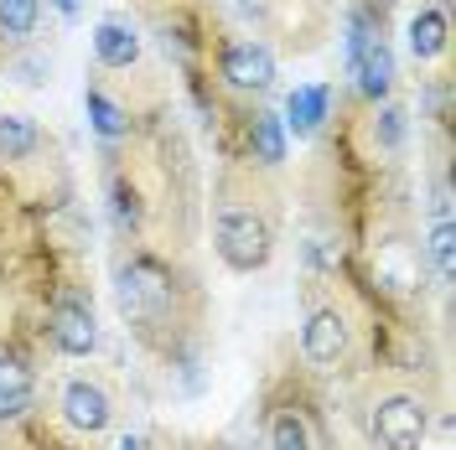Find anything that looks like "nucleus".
Segmentation results:
<instances>
[{
  "mask_svg": "<svg viewBox=\"0 0 456 450\" xmlns=\"http://www.w3.org/2000/svg\"><path fill=\"white\" fill-rule=\"evenodd\" d=\"M114 301H119V316H125V326L135 332L141 347L161 352L167 363L192 358L198 326H202V290L171 253H156V249L119 253Z\"/></svg>",
  "mask_w": 456,
  "mask_h": 450,
  "instance_id": "1",
  "label": "nucleus"
},
{
  "mask_svg": "<svg viewBox=\"0 0 456 450\" xmlns=\"http://www.w3.org/2000/svg\"><path fill=\"white\" fill-rule=\"evenodd\" d=\"M265 171H224L218 197H213V253L224 259L233 275H259L275 244H281V207L259 187Z\"/></svg>",
  "mask_w": 456,
  "mask_h": 450,
  "instance_id": "2",
  "label": "nucleus"
},
{
  "mask_svg": "<svg viewBox=\"0 0 456 450\" xmlns=\"http://www.w3.org/2000/svg\"><path fill=\"white\" fill-rule=\"evenodd\" d=\"M358 316L342 306L338 295L332 301H306V321H301V358L316 367V373H338V367H353L358 358Z\"/></svg>",
  "mask_w": 456,
  "mask_h": 450,
  "instance_id": "3",
  "label": "nucleus"
},
{
  "mask_svg": "<svg viewBox=\"0 0 456 450\" xmlns=\"http://www.w3.org/2000/svg\"><path fill=\"white\" fill-rule=\"evenodd\" d=\"M369 435L379 450H426L430 404L410 389H389L369 404Z\"/></svg>",
  "mask_w": 456,
  "mask_h": 450,
  "instance_id": "4",
  "label": "nucleus"
},
{
  "mask_svg": "<svg viewBox=\"0 0 456 450\" xmlns=\"http://www.w3.org/2000/svg\"><path fill=\"white\" fill-rule=\"evenodd\" d=\"M213 68H218V84L228 93H239V99H259V93H270L275 78H281L275 47L265 36H228V42H218Z\"/></svg>",
  "mask_w": 456,
  "mask_h": 450,
  "instance_id": "5",
  "label": "nucleus"
},
{
  "mask_svg": "<svg viewBox=\"0 0 456 450\" xmlns=\"http://www.w3.org/2000/svg\"><path fill=\"white\" fill-rule=\"evenodd\" d=\"M42 332L53 342L57 358H94L99 352V321H94V301L73 285H57V295L47 301Z\"/></svg>",
  "mask_w": 456,
  "mask_h": 450,
  "instance_id": "6",
  "label": "nucleus"
},
{
  "mask_svg": "<svg viewBox=\"0 0 456 450\" xmlns=\"http://www.w3.org/2000/svg\"><path fill=\"white\" fill-rule=\"evenodd\" d=\"M57 414H62V424H68L73 435L99 440V435L114 424V394L99 383V378L78 373V378L62 383V394H57Z\"/></svg>",
  "mask_w": 456,
  "mask_h": 450,
  "instance_id": "7",
  "label": "nucleus"
},
{
  "mask_svg": "<svg viewBox=\"0 0 456 450\" xmlns=\"http://www.w3.org/2000/svg\"><path fill=\"white\" fill-rule=\"evenodd\" d=\"M239 135H244V166H255V171H281L285 166V150H290V135H285V125H281V114L275 109H265V104H255V109L239 119Z\"/></svg>",
  "mask_w": 456,
  "mask_h": 450,
  "instance_id": "8",
  "label": "nucleus"
},
{
  "mask_svg": "<svg viewBox=\"0 0 456 450\" xmlns=\"http://www.w3.org/2000/svg\"><path fill=\"white\" fill-rule=\"evenodd\" d=\"M353 84H358V93L369 99V104H384L389 93H395V47H389V36L384 31H373V36H363V47H358V57L342 68Z\"/></svg>",
  "mask_w": 456,
  "mask_h": 450,
  "instance_id": "9",
  "label": "nucleus"
},
{
  "mask_svg": "<svg viewBox=\"0 0 456 450\" xmlns=\"http://www.w3.org/2000/svg\"><path fill=\"white\" fill-rule=\"evenodd\" d=\"M31 404H37V367L27 352L16 347H0V424L21 420Z\"/></svg>",
  "mask_w": 456,
  "mask_h": 450,
  "instance_id": "10",
  "label": "nucleus"
},
{
  "mask_svg": "<svg viewBox=\"0 0 456 450\" xmlns=\"http://www.w3.org/2000/svg\"><path fill=\"white\" fill-rule=\"evenodd\" d=\"M332 119V84H301L285 93V135H296V141H312L322 135V125Z\"/></svg>",
  "mask_w": 456,
  "mask_h": 450,
  "instance_id": "11",
  "label": "nucleus"
},
{
  "mask_svg": "<svg viewBox=\"0 0 456 450\" xmlns=\"http://www.w3.org/2000/svg\"><path fill=\"white\" fill-rule=\"evenodd\" d=\"M404 36H410V57H415L420 68H426V62H441V57L452 52V16H446V5H441V0H426V5L410 16Z\"/></svg>",
  "mask_w": 456,
  "mask_h": 450,
  "instance_id": "12",
  "label": "nucleus"
},
{
  "mask_svg": "<svg viewBox=\"0 0 456 450\" xmlns=\"http://www.w3.org/2000/svg\"><path fill=\"white\" fill-rule=\"evenodd\" d=\"M94 62L104 73H130L141 62V31L130 27V21H119V16H104L94 27Z\"/></svg>",
  "mask_w": 456,
  "mask_h": 450,
  "instance_id": "13",
  "label": "nucleus"
},
{
  "mask_svg": "<svg viewBox=\"0 0 456 450\" xmlns=\"http://www.w3.org/2000/svg\"><path fill=\"white\" fill-rule=\"evenodd\" d=\"M110 213H114V228H119V238H141V233H145L151 202H145L141 181H135V171H125V166H114V171H110Z\"/></svg>",
  "mask_w": 456,
  "mask_h": 450,
  "instance_id": "14",
  "label": "nucleus"
},
{
  "mask_svg": "<svg viewBox=\"0 0 456 450\" xmlns=\"http://www.w3.org/2000/svg\"><path fill=\"white\" fill-rule=\"evenodd\" d=\"M84 109H88L94 135H99L104 145H119V141H130V135H135V114L125 109L104 84H88L84 88Z\"/></svg>",
  "mask_w": 456,
  "mask_h": 450,
  "instance_id": "15",
  "label": "nucleus"
},
{
  "mask_svg": "<svg viewBox=\"0 0 456 450\" xmlns=\"http://www.w3.org/2000/svg\"><path fill=\"white\" fill-rule=\"evenodd\" d=\"M265 446L270 450H316L312 420H306V409L296 398L270 404V414H265Z\"/></svg>",
  "mask_w": 456,
  "mask_h": 450,
  "instance_id": "16",
  "label": "nucleus"
},
{
  "mask_svg": "<svg viewBox=\"0 0 456 450\" xmlns=\"http://www.w3.org/2000/svg\"><path fill=\"white\" fill-rule=\"evenodd\" d=\"M42 145H47V135H42V125L31 114H0V171L27 166Z\"/></svg>",
  "mask_w": 456,
  "mask_h": 450,
  "instance_id": "17",
  "label": "nucleus"
},
{
  "mask_svg": "<svg viewBox=\"0 0 456 450\" xmlns=\"http://www.w3.org/2000/svg\"><path fill=\"white\" fill-rule=\"evenodd\" d=\"M42 31V0H0V42L31 47Z\"/></svg>",
  "mask_w": 456,
  "mask_h": 450,
  "instance_id": "18",
  "label": "nucleus"
},
{
  "mask_svg": "<svg viewBox=\"0 0 456 450\" xmlns=\"http://www.w3.org/2000/svg\"><path fill=\"white\" fill-rule=\"evenodd\" d=\"M426 259H430V269H436V280L452 285V275H456V223L452 218H436V223H430Z\"/></svg>",
  "mask_w": 456,
  "mask_h": 450,
  "instance_id": "19",
  "label": "nucleus"
},
{
  "mask_svg": "<svg viewBox=\"0 0 456 450\" xmlns=\"http://www.w3.org/2000/svg\"><path fill=\"white\" fill-rule=\"evenodd\" d=\"M373 141H379V150H389V156L404 145V109H399L395 99L373 104Z\"/></svg>",
  "mask_w": 456,
  "mask_h": 450,
  "instance_id": "20",
  "label": "nucleus"
},
{
  "mask_svg": "<svg viewBox=\"0 0 456 450\" xmlns=\"http://www.w3.org/2000/svg\"><path fill=\"white\" fill-rule=\"evenodd\" d=\"M420 109H426V119H436L441 130H452V78H430L426 93H420Z\"/></svg>",
  "mask_w": 456,
  "mask_h": 450,
  "instance_id": "21",
  "label": "nucleus"
},
{
  "mask_svg": "<svg viewBox=\"0 0 456 450\" xmlns=\"http://www.w3.org/2000/svg\"><path fill=\"white\" fill-rule=\"evenodd\" d=\"M57 5V16H68V21H73V16H78V5H84V0H53Z\"/></svg>",
  "mask_w": 456,
  "mask_h": 450,
  "instance_id": "22",
  "label": "nucleus"
},
{
  "mask_svg": "<svg viewBox=\"0 0 456 450\" xmlns=\"http://www.w3.org/2000/svg\"><path fill=\"white\" fill-rule=\"evenodd\" d=\"M114 450H145V440H141V435H119V446H114Z\"/></svg>",
  "mask_w": 456,
  "mask_h": 450,
  "instance_id": "23",
  "label": "nucleus"
},
{
  "mask_svg": "<svg viewBox=\"0 0 456 450\" xmlns=\"http://www.w3.org/2000/svg\"><path fill=\"white\" fill-rule=\"evenodd\" d=\"M363 5H369V11H379V16H384V11H389L395 0H363Z\"/></svg>",
  "mask_w": 456,
  "mask_h": 450,
  "instance_id": "24",
  "label": "nucleus"
}]
</instances>
